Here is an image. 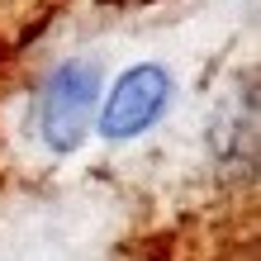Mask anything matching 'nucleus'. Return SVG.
Masks as SVG:
<instances>
[{
  "instance_id": "1",
  "label": "nucleus",
  "mask_w": 261,
  "mask_h": 261,
  "mask_svg": "<svg viewBox=\"0 0 261 261\" xmlns=\"http://www.w3.org/2000/svg\"><path fill=\"white\" fill-rule=\"evenodd\" d=\"M100 100V76L95 67L71 62L53 76L48 95H43V138H48L53 152H71L90 128V114H95Z\"/></svg>"
},
{
  "instance_id": "2",
  "label": "nucleus",
  "mask_w": 261,
  "mask_h": 261,
  "mask_svg": "<svg viewBox=\"0 0 261 261\" xmlns=\"http://www.w3.org/2000/svg\"><path fill=\"white\" fill-rule=\"evenodd\" d=\"M166 95H171L166 71L162 67H138V71H128L124 81L114 86V95H110V105H105V114H100V128L110 138H128L138 128H147L152 119L162 114Z\"/></svg>"
}]
</instances>
